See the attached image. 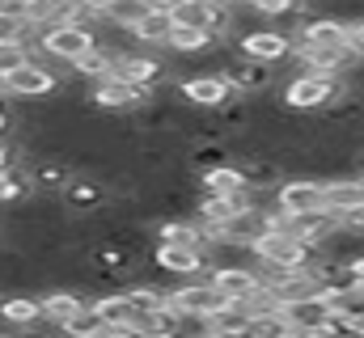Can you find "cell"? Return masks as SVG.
<instances>
[{"mask_svg": "<svg viewBox=\"0 0 364 338\" xmlns=\"http://www.w3.org/2000/svg\"><path fill=\"white\" fill-rule=\"evenodd\" d=\"M255 258L267 262V266H279V271H296V266H314L318 262V246H309L301 233H292L284 224V229H267L255 241Z\"/></svg>", "mask_w": 364, "mask_h": 338, "instance_id": "cell-1", "label": "cell"}, {"mask_svg": "<svg viewBox=\"0 0 364 338\" xmlns=\"http://www.w3.org/2000/svg\"><path fill=\"white\" fill-rule=\"evenodd\" d=\"M43 55H51V60H64V64H77L81 55H90L93 47H97V34H93L90 26H81V21H60V26H47L43 30Z\"/></svg>", "mask_w": 364, "mask_h": 338, "instance_id": "cell-2", "label": "cell"}, {"mask_svg": "<svg viewBox=\"0 0 364 338\" xmlns=\"http://www.w3.org/2000/svg\"><path fill=\"white\" fill-rule=\"evenodd\" d=\"M343 93V77H331V72H305L284 89V106L292 110H326L335 97Z\"/></svg>", "mask_w": 364, "mask_h": 338, "instance_id": "cell-3", "label": "cell"}, {"mask_svg": "<svg viewBox=\"0 0 364 338\" xmlns=\"http://www.w3.org/2000/svg\"><path fill=\"white\" fill-rule=\"evenodd\" d=\"M284 317L292 326V334H331V300L326 296H305V300H288L284 305Z\"/></svg>", "mask_w": 364, "mask_h": 338, "instance_id": "cell-4", "label": "cell"}, {"mask_svg": "<svg viewBox=\"0 0 364 338\" xmlns=\"http://www.w3.org/2000/svg\"><path fill=\"white\" fill-rule=\"evenodd\" d=\"M178 97H186L191 106H203V110H225L237 97V89L225 72L220 77H191V81L178 84Z\"/></svg>", "mask_w": 364, "mask_h": 338, "instance_id": "cell-5", "label": "cell"}, {"mask_svg": "<svg viewBox=\"0 0 364 338\" xmlns=\"http://www.w3.org/2000/svg\"><path fill=\"white\" fill-rule=\"evenodd\" d=\"M170 305L178 309L182 317H212L225 305V296H220V288L212 279H203V283H182V288H174L170 292Z\"/></svg>", "mask_w": 364, "mask_h": 338, "instance_id": "cell-6", "label": "cell"}, {"mask_svg": "<svg viewBox=\"0 0 364 338\" xmlns=\"http://www.w3.org/2000/svg\"><path fill=\"white\" fill-rule=\"evenodd\" d=\"M237 51L250 55V60L275 64V60H284V55L296 51V38H292V34H279V30H250V34L237 38Z\"/></svg>", "mask_w": 364, "mask_h": 338, "instance_id": "cell-7", "label": "cell"}, {"mask_svg": "<svg viewBox=\"0 0 364 338\" xmlns=\"http://www.w3.org/2000/svg\"><path fill=\"white\" fill-rule=\"evenodd\" d=\"M144 97H149V89H144V84L123 81L119 72H110V77L93 81V102H97L102 110H132V106H144Z\"/></svg>", "mask_w": 364, "mask_h": 338, "instance_id": "cell-8", "label": "cell"}, {"mask_svg": "<svg viewBox=\"0 0 364 338\" xmlns=\"http://www.w3.org/2000/svg\"><path fill=\"white\" fill-rule=\"evenodd\" d=\"M55 72H47V64H38V60H26L21 68H13L9 72V97H26V102H34V97H47V93H55Z\"/></svg>", "mask_w": 364, "mask_h": 338, "instance_id": "cell-9", "label": "cell"}, {"mask_svg": "<svg viewBox=\"0 0 364 338\" xmlns=\"http://www.w3.org/2000/svg\"><path fill=\"white\" fill-rule=\"evenodd\" d=\"M275 203H279L288 216L309 212V207H322V203H326V182H305V178L279 182V186H275Z\"/></svg>", "mask_w": 364, "mask_h": 338, "instance_id": "cell-10", "label": "cell"}, {"mask_svg": "<svg viewBox=\"0 0 364 338\" xmlns=\"http://www.w3.org/2000/svg\"><path fill=\"white\" fill-rule=\"evenodd\" d=\"M212 283L220 288L225 300H246L255 288H263V275L250 271L246 262H229V266H216V271H212Z\"/></svg>", "mask_w": 364, "mask_h": 338, "instance_id": "cell-11", "label": "cell"}, {"mask_svg": "<svg viewBox=\"0 0 364 338\" xmlns=\"http://www.w3.org/2000/svg\"><path fill=\"white\" fill-rule=\"evenodd\" d=\"M208 250H195V246H174V241H161V250H157V266L161 271H170V275H182V279H191V275H199V271H208Z\"/></svg>", "mask_w": 364, "mask_h": 338, "instance_id": "cell-12", "label": "cell"}, {"mask_svg": "<svg viewBox=\"0 0 364 338\" xmlns=\"http://www.w3.org/2000/svg\"><path fill=\"white\" fill-rule=\"evenodd\" d=\"M208 334L233 338V334H255V313L242 300H225L212 317H208Z\"/></svg>", "mask_w": 364, "mask_h": 338, "instance_id": "cell-13", "label": "cell"}, {"mask_svg": "<svg viewBox=\"0 0 364 338\" xmlns=\"http://www.w3.org/2000/svg\"><path fill=\"white\" fill-rule=\"evenodd\" d=\"M174 26H178V21H174V13H170V9H149V13L127 30V34H132L136 43H144V47H170Z\"/></svg>", "mask_w": 364, "mask_h": 338, "instance_id": "cell-14", "label": "cell"}, {"mask_svg": "<svg viewBox=\"0 0 364 338\" xmlns=\"http://www.w3.org/2000/svg\"><path fill=\"white\" fill-rule=\"evenodd\" d=\"M114 72H119L123 81H132V84H144V89H153V84H161V77H166V64H161V60H153V55L127 51V55H119Z\"/></svg>", "mask_w": 364, "mask_h": 338, "instance_id": "cell-15", "label": "cell"}, {"mask_svg": "<svg viewBox=\"0 0 364 338\" xmlns=\"http://www.w3.org/2000/svg\"><path fill=\"white\" fill-rule=\"evenodd\" d=\"M292 38H305V43H326V47H348L352 43V26L335 21V17H309L301 21V30Z\"/></svg>", "mask_w": 364, "mask_h": 338, "instance_id": "cell-16", "label": "cell"}, {"mask_svg": "<svg viewBox=\"0 0 364 338\" xmlns=\"http://www.w3.org/2000/svg\"><path fill=\"white\" fill-rule=\"evenodd\" d=\"M225 77L233 81L237 93H259V89H267V84H272V64L242 55L237 64H229V68H225Z\"/></svg>", "mask_w": 364, "mask_h": 338, "instance_id": "cell-17", "label": "cell"}, {"mask_svg": "<svg viewBox=\"0 0 364 338\" xmlns=\"http://www.w3.org/2000/svg\"><path fill=\"white\" fill-rule=\"evenodd\" d=\"M182 317L174 305H157V309H144V313H136V326H140V334H178L182 330Z\"/></svg>", "mask_w": 364, "mask_h": 338, "instance_id": "cell-18", "label": "cell"}, {"mask_svg": "<svg viewBox=\"0 0 364 338\" xmlns=\"http://www.w3.org/2000/svg\"><path fill=\"white\" fill-rule=\"evenodd\" d=\"M0 317L9 326H38L47 313H43V300H34V296H4Z\"/></svg>", "mask_w": 364, "mask_h": 338, "instance_id": "cell-19", "label": "cell"}, {"mask_svg": "<svg viewBox=\"0 0 364 338\" xmlns=\"http://www.w3.org/2000/svg\"><path fill=\"white\" fill-rule=\"evenodd\" d=\"M203 190H212V195H237V190H250L246 186V173H242V165H212L203 169Z\"/></svg>", "mask_w": 364, "mask_h": 338, "instance_id": "cell-20", "label": "cell"}, {"mask_svg": "<svg viewBox=\"0 0 364 338\" xmlns=\"http://www.w3.org/2000/svg\"><path fill=\"white\" fill-rule=\"evenodd\" d=\"M360 203H364V182H352V178H343V182H326V207H331V212L348 216V212L360 207Z\"/></svg>", "mask_w": 364, "mask_h": 338, "instance_id": "cell-21", "label": "cell"}, {"mask_svg": "<svg viewBox=\"0 0 364 338\" xmlns=\"http://www.w3.org/2000/svg\"><path fill=\"white\" fill-rule=\"evenodd\" d=\"M170 13H174V21H178V26L212 30V21H216V0H178ZM212 34H216V30H212Z\"/></svg>", "mask_w": 364, "mask_h": 338, "instance_id": "cell-22", "label": "cell"}, {"mask_svg": "<svg viewBox=\"0 0 364 338\" xmlns=\"http://www.w3.org/2000/svg\"><path fill=\"white\" fill-rule=\"evenodd\" d=\"M64 330L77 334V338H97V334H106L110 326H106V317L97 313V305H85V309H77V313L64 322Z\"/></svg>", "mask_w": 364, "mask_h": 338, "instance_id": "cell-23", "label": "cell"}, {"mask_svg": "<svg viewBox=\"0 0 364 338\" xmlns=\"http://www.w3.org/2000/svg\"><path fill=\"white\" fill-rule=\"evenodd\" d=\"M114 64H119V55H110L106 47H93L90 55H81L73 68H77V77H85V81H102V77L114 72Z\"/></svg>", "mask_w": 364, "mask_h": 338, "instance_id": "cell-24", "label": "cell"}, {"mask_svg": "<svg viewBox=\"0 0 364 338\" xmlns=\"http://www.w3.org/2000/svg\"><path fill=\"white\" fill-rule=\"evenodd\" d=\"M77 309H85V300H81L77 292H47V296H43V313H47V322H60V326H64Z\"/></svg>", "mask_w": 364, "mask_h": 338, "instance_id": "cell-25", "label": "cell"}, {"mask_svg": "<svg viewBox=\"0 0 364 338\" xmlns=\"http://www.w3.org/2000/svg\"><path fill=\"white\" fill-rule=\"evenodd\" d=\"M216 38H220V34H212V30H199V26H174V34H170V47H174V51H208Z\"/></svg>", "mask_w": 364, "mask_h": 338, "instance_id": "cell-26", "label": "cell"}, {"mask_svg": "<svg viewBox=\"0 0 364 338\" xmlns=\"http://www.w3.org/2000/svg\"><path fill=\"white\" fill-rule=\"evenodd\" d=\"M242 173H246V186H250V190H275V186H279L275 161H246Z\"/></svg>", "mask_w": 364, "mask_h": 338, "instance_id": "cell-27", "label": "cell"}, {"mask_svg": "<svg viewBox=\"0 0 364 338\" xmlns=\"http://www.w3.org/2000/svg\"><path fill=\"white\" fill-rule=\"evenodd\" d=\"M30 182L38 186V190H68V169L64 165H47V161H38V165L30 169Z\"/></svg>", "mask_w": 364, "mask_h": 338, "instance_id": "cell-28", "label": "cell"}, {"mask_svg": "<svg viewBox=\"0 0 364 338\" xmlns=\"http://www.w3.org/2000/svg\"><path fill=\"white\" fill-rule=\"evenodd\" d=\"M26 60H34L26 38H4V43H0V72H4V77H9L13 68H21Z\"/></svg>", "mask_w": 364, "mask_h": 338, "instance_id": "cell-29", "label": "cell"}, {"mask_svg": "<svg viewBox=\"0 0 364 338\" xmlns=\"http://www.w3.org/2000/svg\"><path fill=\"white\" fill-rule=\"evenodd\" d=\"M127 300H132V309H136V313H144V309L170 305V292H161V288H149V283H140V288H127Z\"/></svg>", "mask_w": 364, "mask_h": 338, "instance_id": "cell-30", "label": "cell"}, {"mask_svg": "<svg viewBox=\"0 0 364 338\" xmlns=\"http://www.w3.org/2000/svg\"><path fill=\"white\" fill-rule=\"evenodd\" d=\"M102 203V190L93 186V182H68V207H77V212H93Z\"/></svg>", "mask_w": 364, "mask_h": 338, "instance_id": "cell-31", "label": "cell"}, {"mask_svg": "<svg viewBox=\"0 0 364 338\" xmlns=\"http://www.w3.org/2000/svg\"><path fill=\"white\" fill-rule=\"evenodd\" d=\"M305 4L309 0H250V9L263 17H296V13H305Z\"/></svg>", "mask_w": 364, "mask_h": 338, "instance_id": "cell-32", "label": "cell"}, {"mask_svg": "<svg viewBox=\"0 0 364 338\" xmlns=\"http://www.w3.org/2000/svg\"><path fill=\"white\" fill-rule=\"evenodd\" d=\"M30 186H34L30 178H21V173H13L9 165L0 169V203H17V199H21V195L30 190Z\"/></svg>", "mask_w": 364, "mask_h": 338, "instance_id": "cell-33", "label": "cell"}, {"mask_svg": "<svg viewBox=\"0 0 364 338\" xmlns=\"http://www.w3.org/2000/svg\"><path fill=\"white\" fill-rule=\"evenodd\" d=\"M199 169H212V165H225V148L212 140V144H203V148H195V157H191Z\"/></svg>", "mask_w": 364, "mask_h": 338, "instance_id": "cell-34", "label": "cell"}, {"mask_svg": "<svg viewBox=\"0 0 364 338\" xmlns=\"http://www.w3.org/2000/svg\"><path fill=\"white\" fill-rule=\"evenodd\" d=\"M0 9H4V13H13V17H21V21H34L38 0H0Z\"/></svg>", "mask_w": 364, "mask_h": 338, "instance_id": "cell-35", "label": "cell"}, {"mask_svg": "<svg viewBox=\"0 0 364 338\" xmlns=\"http://www.w3.org/2000/svg\"><path fill=\"white\" fill-rule=\"evenodd\" d=\"M21 30H26V21L0 9V43H4V38H21Z\"/></svg>", "mask_w": 364, "mask_h": 338, "instance_id": "cell-36", "label": "cell"}, {"mask_svg": "<svg viewBox=\"0 0 364 338\" xmlns=\"http://www.w3.org/2000/svg\"><path fill=\"white\" fill-rule=\"evenodd\" d=\"M4 165H13V148H9V144L0 140V169H4Z\"/></svg>", "mask_w": 364, "mask_h": 338, "instance_id": "cell-37", "label": "cell"}, {"mask_svg": "<svg viewBox=\"0 0 364 338\" xmlns=\"http://www.w3.org/2000/svg\"><path fill=\"white\" fill-rule=\"evenodd\" d=\"M352 38H356V47L364 51V21H356V26H352Z\"/></svg>", "mask_w": 364, "mask_h": 338, "instance_id": "cell-38", "label": "cell"}, {"mask_svg": "<svg viewBox=\"0 0 364 338\" xmlns=\"http://www.w3.org/2000/svg\"><path fill=\"white\" fill-rule=\"evenodd\" d=\"M352 271H356V279L364 283V258H352Z\"/></svg>", "mask_w": 364, "mask_h": 338, "instance_id": "cell-39", "label": "cell"}, {"mask_svg": "<svg viewBox=\"0 0 364 338\" xmlns=\"http://www.w3.org/2000/svg\"><path fill=\"white\" fill-rule=\"evenodd\" d=\"M9 127H13V114H9V110H0V131H9Z\"/></svg>", "mask_w": 364, "mask_h": 338, "instance_id": "cell-40", "label": "cell"}, {"mask_svg": "<svg viewBox=\"0 0 364 338\" xmlns=\"http://www.w3.org/2000/svg\"><path fill=\"white\" fill-rule=\"evenodd\" d=\"M4 97H9V77L0 72V102H4Z\"/></svg>", "mask_w": 364, "mask_h": 338, "instance_id": "cell-41", "label": "cell"}, {"mask_svg": "<svg viewBox=\"0 0 364 338\" xmlns=\"http://www.w3.org/2000/svg\"><path fill=\"white\" fill-rule=\"evenodd\" d=\"M360 334H364V322H360Z\"/></svg>", "mask_w": 364, "mask_h": 338, "instance_id": "cell-42", "label": "cell"}]
</instances>
